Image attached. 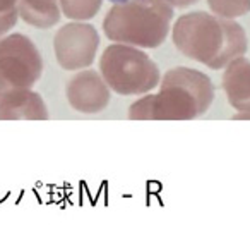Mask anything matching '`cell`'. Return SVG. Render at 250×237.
Returning <instances> with one entry per match:
<instances>
[{"instance_id": "obj_1", "label": "cell", "mask_w": 250, "mask_h": 237, "mask_svg": "<svg viewBox=\"0 0 250 237\" xmlns=\"http://www.w3.org/2000/svg\"><path fill=\"white\" fill-rule=\"evenodd\" d=\"M171 38L185 57L214 71L247 52V35L238 23L202 11L180 16Z\"/></svg>"}, {"instance_id": "obj_2", "label": "cell", "mask_w": 250, "mask_h": 237, "mask_svg": "<svg viewBox=\"0 0 250 237\" xmlns=\"http://www.w3.org/2000/svg\"><path fill=\"white\" fill-rule=\"evenodd\" d=\"M214 101V86L204 72L188 67L170 69L160 93L146 95L129 108L130 120H194Z\"/></svg>"}, {"instance_id": "obj_3", "label": "cell", "mask_w": 250, "mask_h": 237, "mask_svg": "<svg viewBox=\"0 0 250 237\" xmlns=\"http://www.w3.org/2000/svg\"><path fill=\"white\" fill-rule=\"evenodd\" d=\"M173 5L168 0L115 2L103 19V33L115 43L156 48L170 33Z\"/></svg>"}, {"instance_id": "obj_4", "label": "cell", "mask_w": 250, "mask_h": 237, "mask_svg": "<svg viewBox=\"0 0 250 237\" xmlns=\"http://www.w3.org/2000/svg\"><path fill=\"white\" fill-rule=\"evenodd\" d=\"M100 72L110 90L124 96L146 95L160 84L158 66L137 47L113 43L100 59Z\"/></svg>"}, {"instance_id": "obj_5", "label": "cell", "mask_w": 250, "mask_h": 237, "mask_svg": "<svg viewBox=\"0 0 250 237\" xmlns=\"http://www.w3.org/2000/svg\"><path fill=\"white\" fill-rule=\"evenodd\" d=\"M43 72V57L26 35L12 33L0 38V98L22 88H33Z\"/></svg>"}, {"instance_id": "obj_6", "label": "cell", "mask_w": 250, "mask_h": 237, "mask_svg": "<svg viewBox=\"0 0 250 237\" xmlns=\"http://www.w3.org/2000/svg\"><path fill=\"white\" fill-rule=\"evenodd\" d=\"M100 47L96 28L87 23L74 21L62 26L53 38L57 62L65 71H81L94 62Z\"/></svg>"}, {"instance_id": "obj_7", "label": "cell", "mask_w": 250, "mask_h": 237, "mask_svg": "<svg viewBox=\"0 0 250 237\" xmlns=\"http://www.w3.org/2000/svg\"><path fill=\"white\" fill-rule=\"evenodd\" d=\"M110 86L96 71H81L67 84V100L81 114H100L110 103Z\"/></svg>"}, {"instance_id": "obj_8", "label": "cell", "mask_w": 250, "mask_h": 237, "mask_svg": "<svg viewBox=\"0 0 250 237\" xmlns=\"http://www.w3.org/2000/svg\"><path fill=\"white\" fill-rule=\"evenodd\" d=\"M43 98L31 88L5 93L0 98V120H48Z\"/></svg>"}, {"instance_id": "obj_9", "label": "cell", "mask_w": 250, "mask_h": 237, "mask_svg": "<svg viewBox=\"0 0 250 237\" xmlns=\"http://www.w3.org/2000/svg\"><path fill=\"white\" fill-rule=\"evenodd\" d=\"M223 90L235 110L250 114V60L236 57L226 66L223 74Z\"/></svg>"}, {"instance_id": "obj_10", "label": "cell", "mask_w": 250, "mask_h": 237, "mask_svg": "<svg viewBox=\"0 0 250 237\" xmlns=\"http://www.w3.org/2000/svg\"><path fill=\"white\" fill-rule=\"evenodd\" d=\"M19 18L36 29H50L62 18L59 0H18Z\"/></svg>"}, {"instance_id": "obj_11", "label": "cell", "mask_w": 250, "mask_h": 237, "mask_svg": "<svg viewBox=\"0 0 250 237\" xmlns=\"http://www.w3.org/2000/svg\"><path fill=\"white\" fill-rule=\"evenodd\" d=\"M62 14L72 21H87L100 12L103 0H59Z\"/></svg>"}, {"instance_id": "obj_12", "label": "cell", "mask_w": 250, "mask_h": 237, "mask_svg": "<svg viewBox=\"0 0 250 237\" xmlns=\"http://www.w3.org/2000/svg\"><path fill=\"white\" fill-rule=\"evenodd\" d=\"M212 14L225 19H235L250 12V0H208Z\"/></svg>"}, {"instance_id": "obj_13", "label": "cell", "mask_w": 250, "mask_h": 237, "mask_svg": "<svg viewBox=\"0 0 250 237\" xmlns=\"http://www.w3.org/2000/svg\"><path fill=\"white\" fill-rule=\"evenodd\" d=\"M18 18V0H0V38L14 28Z\"/></svg>"}, {"instance_id": "obj_14", "label": "cell", "mask_w": 250, "mask_h": 237, "mask_svg": "<svg viewBox=\"0 0 250 237\" xmlns=\"http://www.w3.org/2000/svg\"><path fill=\"white\" fill-rule=\"evenodd\" d=\"M173 7H180V9H184V7H188V5H192V4H195V2H199V0H168Z\"/></svg>"}, {"instance_id": "obj_15", "label": "cell", "mask_w": 250, "mask_h": 237, "mask_svg": "<svg viewBox=\"0 0 250 237\" xmlns=\"http://www.w3.org/2000/svg\"><path fill=\"white\" fill-rule=\"evenodd\" d=\"M111 2H113V4H115V2H124V0H111Z\"/></svg>"}]
</instances>
